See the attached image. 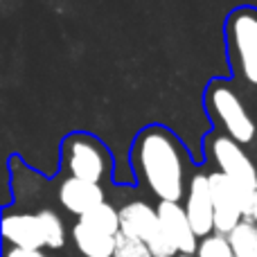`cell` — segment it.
<instances>
[{
    "instance_id": "obj_2",
    "label": "cell",
    "mask_w": 257,
    "mask_h": 257,
    "mask_svg": "<svg viewBox=\"0 0 257 257\" xmlns=\"http://www.w3.org/2000/svg\"><path fill=\"white\" fill-rule=\"evenodd\" d=\"M205 113L214 128L226 133L239 145H253L257 133V120H253L239 90L230 79H212L205 86Z\"/></svg>"
},
{
    "instance_id": "obj_4",
    "label": "cell",
    "mask_w": 257,
    "mask_h": 257,
    "mask_svg": "<svg viewBox=\"0 0 257 257\" xmlns=\"http://www.w3.org/2000/svg\"><path fill=\"white\" fill-rule=\"evenodd\" d=\"M230 70L241 84L257 90V7H235L223 25Z\"/></svg>"
},
{
    "instance_id": "obj_3",
    "label": "cell",
    "mask_w": 257,
    "mask_h": 257,
    "mask_svg": "<svg viewBox=\"0 0 257 257\" xmlns=\"http://www.w3.org/2000/svg\"><path fill=\"white\" fill-rule=\"evenodd\" d=\"M61 167L68 178L102 185L113 178L115 158L97 136L72 131L61 140Z\"/></svg>"
},
{
    "instance_id": "obj_14",
    "label": "cell",
    "mask_w": 257,
    "mask_h": 257,
    "mask_svg": "<svg viewBox=\"0 0 257 257\" xmlns=\"http://www.w3.org/2000/svg\"><path fill=\"white\" fill-rule=\"evenodd\" d=\"M36 214H39L41 223H43L48 250H61L63 246L68 244V237H70L63 217L57 212V210H52V208H43V210H39Z\"/></svg>"
},
{
    "instance_id": "obj_16",
    "label": "cell",
    "mask_w": 257,
    "mask_h": 257,
    "mask_svg": "<svg viewBox=\"0 0 257 257\" xmlns=\"http://www.w3.org/2000/svg\"><path fill=\"white\" fill-rule=\"evenodd\" d=\"M196 257H235V255H232L228 237L214 232V235H210V237H205V239L199 241Z\"/></svg>"
},
{
    "instance_id": "obj_17",
    "label": "cell",
    "mask_w": 257,
    "mask_h": 257,
    "mask_svg": "<svg viewBox=\"0 0 257 257\" xmlns=\"http://www.w3.org/2000/svg\"><path fill=\"white\" fill-rule=\"evenodd\" d=\"M113 257H154L149 250V246L142 239H136V237L126 235V232H120L115 237V253Z\"/></svg>"
},
{
    "instance_id": "obj_9",
    "label": "cell",
    "mask_w": 257,
    "mask_h": 257,
    "mask_svg": "<svg viewBox=\"0 0 257 257\" xmlns=\"http://www.w3.org/2000/svg\"><path fill=\"white\" fill-rule=\"evenodd\" d=\"M156 208H158L160 228L167 235V239L176 246L178 255H196L201 239L196 237L183 203H167V201H163V203H156Z\"/></svg>"
},
{
    "instance_id": "obj_12",
    "label": "cell",
    "mask_w": 257,
    "mask_h": 257,
    "mask_svg": "<svg viewBox=\"0 0 257 257\" xmlns=\"http://www.w3.org/2000/svg\"><path fill=\"white\" fill-rule=\"evenodd\" d=\"M72 244L79 250V257H113L115 253V237L102 235V232L88 228L86 223H81L77 219L72 223Z\"/></svg>"
},
{
    "instance_id": "obj_7",
    "label": "cell",
    "mask_w": 257,
    "mask_h": 257,
    "mask_svg": "<svg viewBox=\"0 0 257 257\" xmlns=\"http://www.w3.org/2000/svg\"><path fill=\"white\" fill-rule=\"evenodd\" d=\"M0 232L7 248H25V250H45V232L36 212L7 208L0 219Z\"/></svg>"
},
{
    "instance_id": "obj_20",
    "label": "cell",
    "mask_w": 257,
    "mask_h": 257,
    "mask_svg": "<svg viewBox=\"0 0 257 257\" xmlns=\"http://www.w3.org/2000/svg\"><path fill=\"white\" fill-rule=\"evenodd\" d=\"M253 145H255V151H257V133H255V142H253Z\"/></svg>"
},
{
    "instance_id": "obj_21",
    "label": "cell",
    "mask_w": 257,
    "mask_h": 257,
    "mask_svg": "<svg viewBox=\"0 0 257 257\" xmlns=\"http://www.w3.org/2000/svg\"><path fill=\"white\" fill-rule=\"evenodd\" d=\"M178 257H196V255H178Z\"/></svg>"
},
{
    "instance_id": "obj_15",
    "label": "cell",
    "mask_w": 257,
    "mask_h": 257,
    "mask_svg": "<svg viewBox=\"0 0 257 257\" xmlns=\"http://www.w3.org/2000/svg\"><path fill=\"white\" fill-rule=\"evenodd\" d=\"M235 257H257V223L253 219H244L228 235Z\"/></svg>"
},
{
    "instance_id": "obj_6",
    "label": "cell",
    "mask_w": 257,
    "mask_h": 257,
    "mask_svg": "<svg viewBox=\"0 0 257 257\" xmlns=\"http://www.w3.org/2000/svg\"><path fill=\"white\" fill-rule=\"evenodd\" d=\"M210 192H212L214 203V232L219 235H230L241 221H244V210H241L239 190L228 176L219 172H208Z\"/></svg>"
},
{
    "instance_id": "obj_10",
    "label": "cell",
    "mask_w": 257,
    "mask_h": 257,
    "mask_svg": "<svg viewBox=\"0 0 257 257\" xmlns=\"http://www.w3.org/2000/svg\"><path fill=\"white\" fill-rule=\"evenodd\" d=\"M57 201L68 214L81 219L97 205L106 203V190H104V185H95V183L66 176L57 187Z\"/></svg>"
},
{
    "instance_id": "obj_11",
    "label": "cell",
    "mask_w": 257,
    "mask_h": 257,
    "mask_svg": "<svg viewBox=\"0 0 257 257\" xmlns=\"http://www.w3.org/2000/svg\"><path fill=\"white\" fill-rule=\"evenodd\" d=\"M120 221L122 232L142 239L145 244H151L163 235L158 219V208L151 205L147 199H131L124 205H120Z\"/></svg>"
},
{
    "instance_id": "obj_1",
    "label": "cell",
    "mask_w": 257,
    "mask_h": 257,
    "mask_svg": "<svg viewBox=\"0 0 257 257\" xmlns=\"http://www.w3.org/2000/svg\"><path fill=\"white\" fill-rule=\"evenodd\" d=\"M128 167L138 185L158 203H183L194 169V160L183 140L163 124L145 126L131 142Z\"/></svg>"
},
{
    "instance_id": "obj_19",
    "label": "cell",
    "mask_w": 257,
    "mask_h": 257,
    "mask_svg": "<svg viewBox=\"0 0 257 257\" xmlns=\"http://www.w3.org/2000/svg\"><path fill=\"white\" fill-rule=\"evenodd\" d=\"M253 221L257 223V208H255V212H253Z\"/></svg>"
},
{
    "instance_id": "obj_13",
    "label": "cell",
    "mask_w": 257,
    "mask_h": 257,
    "mask_svg": "<svg viewBox=\"0 0 257 257\" xmlns=\"http://www.w3.org/2000/svg\"><path fill=\"white\" fill-rule=\"evenodd\" d=\"M81 223H86L88 228L93 230L102 232V235H108V237H117L122 232V221H120V208L106 201V203L97 205L95 210H90L88 214L79 219Z\"/></svg>"
},
{
    "instance_id": "obj_18",
    "label": "cell",
    "mask_w": 257,
    "mask_h": 257,
    "mask_svg": "<svg viewBox=\"0 0 257 257\" xmlns=\"http://www.w3.org/2000/svg\"><path fill=\"white\" fill-rule=\"evenodd\" d=\"M5 257H54L45 250H25V248H7Z\"/></svg>"
},
{
    "instance_id": "obj_8",
    "label": "cell",
    "mask_w": 257,
    "mask_h": 257,
    "mask_svg": "<svg viewBox=\"0 0 257 257\" xmlns=\"http://www.w3.org/2000/svg\"><path fill=\"white\" fill-rule=\"evenodd\" d=\"M183 208H185V214L199 239L214 235V203H212L208 174L203 169H196L192 174L187 194L183 199Z\"/></svg>"
},
{
    "instance_id": "obj_5",
    "label": "cell",
    "mask_w": 257,
    "mask_h": 257,
    "mask_svg": "<svg viewBox=\"0 0 257 257\" xmlns=\"http://www.w3.org/2000/svg\"><path fill=\"white\" fill-rule=\"evenodd\" d=\"M203 154L210 165H214V172L228 176L237 185V190L257 192V163L244 145L212 128L203 138Z\"/></svg>"
}]
</instances>
